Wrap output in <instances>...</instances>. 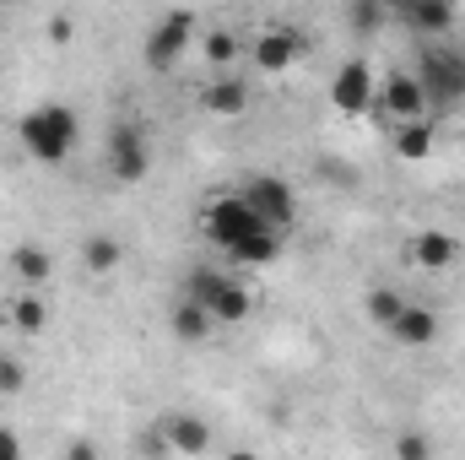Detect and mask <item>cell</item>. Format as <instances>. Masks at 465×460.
<instances>
[{"label": "cell", "mask_w": 465, "mask_h": 460, "mask_svg": "<svg viewBox=\"0 0 465 460\" xmlns=\"http://www.w3.org/2000/svg\"><path fill=\"white\" fill-rule=\"evenodd\" d=\"M384 119H395V125H406V119H433L428 115V93H422V82H417V71H395L384 87H379V104H373Z\"/></svg>", "instance_id": "obj_9"}, {"label": "cell", "mask_w": 465, "mask_h": 460, "mask_svg": "<svg viewBox=\"0 0 465 460\" xmlns=\"http://www.w3.org/2000/svg\"><path fill=\"white\" fill-rule=\"evenodd\" d=\"M71 38H76V22L71 16H54L49 22V44H71Z\"/></svg>", "instance_id": "obj_26"}, {"label": "cell", "mask_w": 465, "mask_h": 460, "mask_svg": "<svg viewBox=\"0 0 465 460\" xmlns=\"http://www.w3.org/2000/svg\"><path fill=\"white\" fill-rule=\"evenodd\" d=\"M232 60H238V33L232 27H212L206 33V65L212 71H232Z\"/></svg>", "instance_id": "obj_22"}, {"label": "cell", "mask_w": 465, "mask_h": 460, "mask_svg": "<svg viewBox=\"0 0 465 460\" xmlns=\"http://www.w3.org/2000/svg\"><path fill=\"white\" fill-rule=\"evenodd\" d=\"M5 325H11V309H0V331H5Z\"/></svg>", "instance_id": "obj_28"}, {"label": "cell", "mask_w": 465, "mask_h": 460, "mask_svg": "<svg viewBox=\"0 0 465 460\" xmlns=\"http://www.w3.org/2000/svg\"><path fill=\"white\" fill-rule=\"evenodd\" d=\"M104 168L114 174L119 185H141L152 174V135H146V125L114 119V130L104 141Z\"/></svg>", "instance_id": "obj_4"}, {"label": "cell", "mask_w": 465, "mask_h": 460, "mask_svg": "<svg viewBox=\"0 0 465 460\" xmlns=\"http://www.w3.org/2000/svg\"><path fill=\"white\" fill-rule=\"evenodd\" d=\"M11 271H16V282L44 287V282H49V271H54V260H49V249H44V244H16V249H11Z\"/></svg>", "instance_id": "obj_16"}, {"label": "cell", "mask_w": 465, "mask_h": 460, "mask_svg": "<svg viewBox=\"0 0 465 460\" xmlns=\"http://www.w3.org/2000/svg\"><path fill=\"white\" fill-rule=\"evenodd\" d=\"M428 152H433V119H406V125H395V157L422 163Z\"/></svg>", "instance_id": "obj_18"}, {"label": "cell", "mask_w": 465, "mask_h": 460, "mask_svg": "<svg viewBox=\"0 0 465 460\" xmlns=\"http://www.w3.org/2000/svg\"><path fill=\"white\" fill-rule=\"evenodd\" d=\"M195 11H168L152 33H146V44H141V60H146V71H157V76H168L184 55H190V38H195Z\"/></svg>", "instance_id": "obj_5"}, {"label": "cell", "mask_w": 465, "mask_h": 460, "mask_svg": "<svg viewBox=\"0 0 465 460\" xmlns=\"http://www.w3.org/2000/svg\"><path fill=\"white\" fill-rule=\"evenodd\" d=\"M331 104L351 119L368 115V109L379 104V87H373V65H368V60H347V65L331 76Z\"/></svg>", "instance_id": "obj_8"}, {"label": "cell", "mask_w": 465, "mask_h": 460, "mask_svg": "<svg viewBox=\"0 0 465 460\" xmlns=\"http://www.w3.org/2000/svg\"><path fill=\"white\" fill-rule=\"evenodd\" d=\"M184 293H190L195 304H206V315H212L217 325H243V320L254 315V293H249L243 282H232L228 271H212V265L190 271Z\"/></svg>", "instance_id": "obj_3"}, {"label": "cell", "mask_w": 465, "mask_h": 460, "mask_svg": "<svg viewBox=\"0 0 465 460\" xmlns=\"http://www.w3.org/2000/svg\"><path fill=\"white\" fill-rule=\"evenodd\" d=\"M411 260L422 265V271H450L455 260H460V238L444 228H422L411 238Z\"/></svg>", "instance_id": "obj_11"}, {"label": "cell", "mask_w": 465, "mask_h": 460, "mask_svg": "<svg viewBox=\"0 0 465 460\" xmlns=\"http://www.w3.org/2000/svg\"><path fill=\"white\" fill-rule=\"evenodd\" d=\"M379 16H384L379 0H351V22H357V33H379Z\"/></svg>", "instance_id": "obj_24"}, {"label": "cell", "mask_w": 465, "mask_h": 460, "mask_svg": "<svg viewBox=\"0 0 465 460\" xmlns=\"http://www.w3.org/2000/svg\"><path fill=\"white\" fill-rule=\"evenodd\" d=\"M201 104H206V115L232 119V115H243V109H249V87H243L232 71H217V82L206 87V98H201Z\"/></svg>", "instance_id": "obj_15"}, {"label": "cell", "mask_w": 465, "mask_h": 460, "mask_svg": "<svg viewBox=\"0 0 465 460\" xmlns=\"http://www.w3.org/2000/svg\"><path fill=\"white\" fill-rule=\"evenodd\" d=\"M395 11L406 16V27L417 33H444L455 22V0H395Z\"/></svg>", "instance_id": "obj_14"}, {"label": "cell", "mask_w": 465, "mask_h": 460, "mask_svg": "<svg viewBox=\"0 0 465 460\" xmlns=\"http://www.w3.org/2000/svg\"><path fill=\"white\" fill-rule=\"evenodd\" d=\"M16 455H22V439L11 428H0V460H16Z\"/></svg>", "instance_id": "obj_27"}, {"label": "cell", "mask_w": 465, "mask_h": 460, "mask_svg": "<svg viewBox=\"0 0 465 460\" xmlns=\"http://www.w3.org/2000/svg\"><path fill=\"white\" fill-rule=\"evenodd\" d=\"M76 135H82V125H76V115L65 104H38V109H27V115L16 119L22 152L33 163H44V168H60L76 152Z\"/></svg>", "instance_id": "obj_2"}, {"label": "cell", "mask_w": 465, "mask_h": 460, "mask_svg": "<svg viewBox=\"0 0 465 460\" xmlns=\"http://www.w3.org/2000/svg\"><path fill=\"white\" fill-rule=\"evenodd\" d=\"M395 455L401 460H428V439H422V434H401V439H395Z\"/></svg>", "instance_id": "obj_25"}, {"label": "cell", "mask_w": 465, "mask_h": 460, "mask_svg": "<svg viewBox=\"0 0 465 460\" xmlns=\"http://www.w3.org/2000/svg\"><path fill=\"white\" fill-rule=\"evenodd\" d=\"M390 336H395L401 346H428L433 336H439V315L422 309V304H406V309L390 320Z\"/></svg>", "instance_id": "obj_13"}, {"label": "cell", "mask_w": 465, "mask_h": 460, "mask_svg": "<svg viewBox=\"0 0 465 460\" xmlns=\"http://www.w3.org/2000/svg\"><path fill=\"white\" fill-rule=\"evenodd\" d=\"M238 195H243L276 233H292V223H298V190H292L282 174H254Z\"/></svg>", "instance_id": "obj_7"}, {"label": "cell", "mask_w": 465, "mask_h": 460, "mask_svg": "<svg viewBox=\"0 0 465 460\" xmlns=\"http://www.w3.org/2000/svg\"><path fill=\"white\" fill-rule=\"evenodd\" d=\"M82 260H87L93 276H109V271H119L124 249H119V238H109V233H93V238L82 244Z\"/></svg>", "instance_id": "obj_20"}, {"label": "cell", "mask_w": 465, "mask_h": 460, "mask_svg": "<svg viewBox=\"0 0 465 460\" xmlns=\"http://www.w3.org/2000/svg\"><path fill=\"white\" fill-rule=\"evenodd\" d=\"M212 331H217V320L206 315V304H195V298L184 293L179 309H173V336H179V342H206Z\"/></svg>", "instance_id": "obj_17"}, {"label": "cell", "mask_w": 465, "mask_h": 460, "mask_svg": "<svg viewBox=\"0 0 465 460\" xmlns=\"http://www.w3.org/2000/svg\"><path fill=\"white\" fill-rule=\"evenodd\" d=\"M11 309V331H22V336H44V325H49V309H44V298L38 293H22L16 304H5Z\"/></svg>", "instance_id": "obj_19"}, {"label": "cell", "mask_w": 465, "mask_h": 460, "mask_svg": "<svg viewBox=\"0 0 465 460\" xmlns=\"http://www.w3.org/2000/svg\"><path fill=\"white\" fill-rule=\"evenodd\" d=\"M22 385H27V368L11 352H0V395H22Z\"/></svg>", "instance_id": "obj_23"}, {"label": "cell", "mask_w": 465, "mask_h": 460, "mask_svg": "<svg viewBox=\"0 0 465 460\" xmlns=\"http://www.w3.org/2000/svg\"><path fill=\"white\" fill-rule=\"evenodd\" d=\"M201 228H206V238H212L223 255H232L238 265H271V260L282 255V238H287V233L271 228L238 190H232V195H217V201L206 206Z\"/></svg>", "instance_id": "obj_1"}, {"label": "cell", "mask_w": 465, "mask_h": 460, "mask_svg": "<svg viewBox=\"0 0 465 460\" xmlns=\"http://www.w3.org/2000/svg\"><path fill=\"white\" fill-rule=\"evenodd\" d=\"M163 445L173 455H206L212 450V428L201 417H163Z\"/></svg>", "instance_id": "obj_12"}, {"label": "cell", "mask_w": 465, "mask_h": 460, "mask_svg": "<svg viewBox=\"0 0 465 460\" xmlns=\"http://www.w3.org/2000/svg\"><path fill=\"white\" fill-rule=\"evenodd\" d=\"M417 82L428 93V115H444V109L465 104V55H455V49H428Z\"/></svg>", "instance_id": "obj_6"}, {"label": "cell", "mask_w": 465, "mask_h": 460, "mask_svg": "<svg viewBox=\"0 0 465 460\" xmlns=\"http://www.w3.org/2000/svg\"><path fill=\"white\" fill-rule=\"evenodd\" d=\"M303 55V38L292 33V27H265L254 44H249V60H254V71H265V76H282V71H292V60Z\"/></svg>", "instance_id": "obj_10"}, {"label": "cell", "mask_w": 465, "mask_h": 460, "mask_svg": "<svg viewBox=\"0 0 465 460\" xmlns=\"http://www.w3.org/2000/svg\"><path fill=\"white\" fill-rule=\"evenodd\" d=\"M362 309H368V320H373L379 331H390V320H395V315L406 309V293H401V287H373Z\"/></svg>", "instance_id": "obj_21"}]
</instances>
